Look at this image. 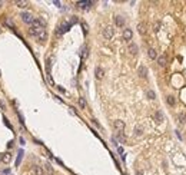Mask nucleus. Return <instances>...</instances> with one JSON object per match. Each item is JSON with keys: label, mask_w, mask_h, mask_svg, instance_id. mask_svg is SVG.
<instances>
[{"label": "nucleus", "mask_w": 186, "mask_h": 175, "mask_svg": "<svg viewBox=\"0 0 186 175\" xmlns=\"http://www.w3.org/2000/svg\"><path fill=\"white\" fill-rule=\"evenodd\" d=\"M14 5L17 6V7H26L29 3H27L26 0H16V2H14Z\"/></svg>", "instance_id": "4468645a"}, {"label": "nucleus", "mask_w": 186, "mask_h": 175, "mask_svg": "<svg viewBox=\"0 0 186 175\" xmlns=\"http://www.w3.org/2000/svg\"><path fill=\"white\" fill-rule=\"evenodd\" d=\"M86 56H87V49H86V47H84V49L83 50H82V58H86Z\"/></svg>", "instance_id": "a878e982"}, {"label": "nucleus", "mask_w": 186, "mask_h": 175, "mask_svg": "<svg viewBox=\"0 0 186 175\" xmlns=\"http://www.w3.org/2000/svg\"><path fill=\"white\" fill-rule=\"evenodd\" d=\"M0 108H2V109H6V105H5V102H3V101H0Z\"/></svg>", "instance_id": "c756f323"}, {"label": "nucleus", "mask_w": 186, "mask_h": 175, "mask_svg": "<svg viewBox=\"0 0 186 175\" xmlns=\"http://www.w3.org/2000/svg\"><path fill=\"white\" fill-rule=\"evenodd\" d=\"M103 36H105V39H112V36H113V29H112L110 26H107L103 29Z\"/></svg>", "instance_id": "f03ea898"}, {"label": "nucleus", "mask_w": 186, "mask_h": 175, "mask_svg": "<svg viewBox=\"0 0 186 175\" xmlns=\"http://www.w3.org/2000/svg\"><path fill=\"white\" fill-rule=\"evenodd\" d=\"M135 134H136L137 136H140V135L143 134V129L140 128V126H136V129H135Z\"/></svg>", "instance_id": "b1692460"}, {"label": "nucleus", "mask_w": 186, "mask_h": 175, "mask_svg": "<svg viewBox=\"0 0 186 175\" xmlns=\"http://www.w3.org/2000/svg\"><path fill=\"white\" fill-rule=\"evenodd\" d=\"M32 26L37 27V29H39V27H44V22H43V20H40V19H35L33 23H32Z\"/></svg>", "instance_id": "39448f33"}, {"label": "nucleus", "mask_w": 186, "mask_h": 175, "mask_svg": "<svg viewBox=\"0 0 186 175\" xmlns=\"http://www.w3.org/2000/svg\"><path fill=\"white\" fill-rule=\"evenodd\" d=\"M113 126H115L116 131H119V132H122V131L125 129V122L120 121V119H117V121L113 122Z\"/></svg>", "instance_id": "7ed1b4c3"}, {"label": "nucleus", "mask_w": 186, "mask_h": 175, "mask_svg": "<svg viewBox=\"0 0 186 175\" xmlns=\"http://www.w3.org/2000/svg\"><path fill=\"white\" fill-rule=\"evenodd\" d=\"M0 76H2V72H0Z\"/></svg>", "instance_id": "c9c22d12"}, {"label": "nucleus", "mask_w": 186, "mask_h": 175, "mask_svg": "<svg viewBox=\"0 0 186 175\" xmlns=\"http://www.w3.org/2000/svg\"><path fill=\"white\" fill-rule=\"evenodd\" d=\"M20 17H22V20L24 23H29V24H32V23H33V20H35V17H33L30 13H27V12H23V13L20 14Z\"/></svg>", "instance_id": "f257e3e1"}, {"label": "nucleus", "mask_w": 186, "mask_h": 175, "mask_svg": "<svg viewBox=\"0 0 186 175\" xmlns=\"http://www.w3.org/2000/svg\"><path fill=\"white\" fill-rule=\"evenodd\" d=\"M117 139H119L120 142H125V136H123L122 134H119V135H117Z\"/></svg>", "instance_id": "bb28decb"}, {"label": "nucleus", "mask_w": 186, "mask_h": 175, "mask_svg": "<svg viewBox=\"0 0 186 175\" xmlns=\"http://www.w3.org/2000/svg\"><path fill=\"white\" fill-rule=\"evenodd\" d=\"M132 36H133V32L130 30V29H125L123 30V39L125 40H130Z\"/></svg>", "instance_id": "20e7f679"}, {"label": "nucleus", "mask_w": 186, "mask_h": 175, "mask_svg": "<svg viewBox=\"0 0 186 175\" xmlns=\"http://www.w3.org/2000/svg\"><path fill=\"white\" fill-rule=\"evenodd\" d=\"M136 174H137V175H143V174H142V172H140V171H137Z\"/></svg>", "instance_id": "473e14b6"}, {"label": "nucleus", "mask_w": 186, "mask_h": 175, "mask_svg": "<svg viewBox=\"0 0 186 175\" xmlns=\"http://www.w3.org/2000/svg\"><path fill=\"white\" fill-rule=\"evenodd\" d=\"M166 102H168V105L173 106V105H175V98H173V96H168V98H166Z\"/></svg>", "instance_id": "412c9836"}, {"label": "nucleus", "mask_w": 186, "mask_h": 175, "mask_svg": "<svg viewBox=\"0 0 186 175\" xmlns=\"http://www.w3.org/2000/svg\"><path fill=\"white\" fill-rule=\"evenodd\" d=\"M22 159H23V151L20 149V151H19V154H17V159H16V166H17V165H20Z\"/></svg>", "instance_id": "dca6fc26"}, {"label": "nucleus", "mask_w": 186, "mask_h": 175, "mask_svg": "<svg viewBox=\"0 0 186 175\" xmlns=\"http://www.w3.org/2000/svg\"><path fill=\"white\" fill-rule=\"evenodd\" d=\"M95 75H96V78H98V79H102V78L105 76V70H103L102 67H96Z\"/></svg>", "instance_id": "423d86ee"}, {"label": "nucleus", "mask_w": 186, "mask_h": 175, "mask_svg": "<svg viewBox=\"0 0 186 175\" xmlns=\"http://www.w3.org/2000/svg\"><path fill=\"white\" fill-rule=\"evenodd\" d=\"M155 118H156V121H158V122H162V121H163V115H162V112H156L155 113Z\"/></svg>", "instance_id": "aec40b11"}, {"label": "nucleus", "mask_w": 186, "mask_h": 175, "mask_svg": "<svg viewBox=\"0 0 186 175\" xmlns=\"http://www.w3.org/2000/svg\"><path fill=\"white\" fill-rule=\"evenodd\" d=\"M69 27H70V24L69 23H65V24H62V26L59 27V32H57V35H62V33H65V32L69 30Z\"/></svg>", "instance_id": "0eeeda50"}, {"label": "nucleus", "mask_w": 186, "mask_h": 175, "mask_svg": "<svg viewBox=\"0 0 186 175\" xmlns=\"http://www.w3.org/2000/svg\"><path fill=\"white\" fill-rule=\"evenodd\" d=\"M3 20H5L6 26H9L10 29H14V23H13V20H12L10 17H3Z\"/></svg>", "instance_id": "9b49d317"}, {"label": "nucleus", "mask_w": 186, "mask_h": 175, "mask_svg": "<svg viewBox=\"0 0 186 175\" xmlns=\"http://www.w3.org/2000/svg\"><path fill=\"white\" fill-rule=\"evenodd\" d=\"M158 63H159V66L165 67V66H166V63H168L166 56H159V58H158Z\"/></svg>", "instance_id": "9d476101"}, {"label": "nucleus", "mask_w": 186, "mask_h": 175, "mask_svg": "<svg viewBox=\"0 0 186 175\" xmlns=\"http://www.w3.org/2000/svg\"><path fill=\"white\" fill-rule=\"evenodd\" d=\"M115 23H116V26L122 27L125 24V19L122 17V16H116V17H115Z\"/></svg>", "instance_id": "1a4fd4ad"}, {"label": "nucleus", "mask_w": 186, "mask_h": 175, "mask_svg": "<svg viewBox=\"0 0 186 175\" xmlns=\"http://www.w3.org/2000/svg\"><path fill=\"white\" fill-rule=\"evenodd\" d=\"M147 98H149V99H155L156 98L155 92H153V90H147Z\"/></svg>", "instance_id": "393cba45"}, {"label": "nucleus", "mask_w": 186, "mask_h": 175, "mask_svg": "<svg viewBox=\"0 0 186 175\" xmlns=\"http://www.w3.org/2000/svg\"><path fill=\"white\" fill-rule=\"evenodd\" d=\"M137 32H139L140 35H145V33H146V24H145V23H139V26H137Z\"/></svg>", "instance_id": "ddd939ff"}, {"label": "nucleus", "mask_w": 186, "mask_h": 175, "mask_svg": "<svg viewBox=\"0 0 186 175\" xmlns=\"http://www.w3.org/2000/svg\"><path fill=\"white\" fill-rule=\"evenodd\" d=\"M147 55H149V58H150V59H156V58H158L155 49H149V50H147Z\"/></svg>", "instance_id": "f3484780"}, {"label": "nucleus", "mask_w": 186, "mask_h": 175, "mask_svg": "<svg viewBox=\"0 0 186 175\" xmlns=\"http://www.w3.org/2000/svg\"><path fill=\"white\" fill-rule=\"evenodd\" d=\"M10 159H12V155H10L9 152H6L5 155H3V158H2V161L5 162V164H7V162H9Z\"/></svg>", "instance_id": "a211bd4d"}, {"label": "nucleus", "mask_w": 186, "mask_h": 175, "mask_svg": "<svg viewBox=\"0 0 186 175\" xmlns=\"http://www.w3.org/2000/svg\"><path fill=\"white\" fill-rule=\"evenodd\" d=\"M92 3L93 2H77V7H80V9H87Z\"/></svg>", "instance_id": "6e6552de"}, {"label": "nucleus", "mask_w": 186, "mask_h": 175, "mask_svg": "<svg viewBox=\"0 0 186 175\" xmlns=\"http://www.w3.org/2000/svg\"><path fill=\"white\" fill-rule=\"evenodd\" d=\"M146 75H147L146 66H140V67H139V76H140V78H146Z\"/></svg>", "instance_id": "f8f14e48"}, {"label": "nucleus", "mask_w": 186, "mask_h": 175, "mask_svg": "<svg viewBox=\"0 0 186 175\" xmlns=\"http://www.w3.org/2000/svg\"><path fill=\"white\" fill-rule=\"evenodd\" d=\"M129 52L132 55H136L137 53V46L135 45V43H130V45H129Z\"/></svg>", "instance_id": "2eb2a0df"}, {"label": "nucleus", "mask_w": 186, "mask_h": 175, "mask_svg": "<svg viewBox=\"0 0 186 175\" xmlns=\"http://www.w3.org/2000/svg\"><path fill=\"white\" fill-rule=\"evenodd\" d=\"M46 169H47V171H50V172L53 171V169H52V166H50V165H46Z\"/></svg>", "instance_id": "2f4dec72"}, {"label": "nucleus", "mask_w": 186, "mask_h": 175, "mask_svg": "<svg viewBox=\"0 0 186 175\" xmlns=\"http://www.w3.org/2000/svg\"><path fill=\"white\" fill-rule=\"evenodd\" d=\"M2 158H3V154H0V161H2Z\"/></svg>", "instance_id": "72a5a7b5"}, {"label": "nucleus", "mask_w": 186, "mask_h": 175, "mask_svg": "<svg viewBox=\"0 0 186 175\" xmlns=\"http://www.w3.org/2000/svg\"><path fill=\"white\" fill-rule=\"evenodd\" d=\"M33 172H35L36 175H43V169H42L40 166H35V168H33Z\"/></svg>", "instance_id": "6ab92c4d"}, {"label": "nucleus", "mask_w": 186, "mask_h": 175, "mask_svg": "<svg viewBox=\"0 0 186 175\" xmlns=\"http://www.w3.org/2000/svg\"><path fill=\"white\" fill-rule=\"evenodd\" d=\"M2 5H3V2H0V6H2Z\"/></svg>", "instance_id": "f704fd0d"}, {"label": "nucleus", "mask_w": 186, "mask_h": 175, "mask_svg": "<svg viewBox=\"0 0 186 175\" xmlns=\"http://www.w3.org/2000/svg\"><path fill=\"white\" fill-rule=\"evenodd\" d=\"M179 121L182 122V123H186V113L182 112L180 115H179Z\"/></svg>", "instance_id": "5701e85b"}, {"label": "nucleus", "mask_w": 186, "mask_h": 175, "mask_svg": "<svg viewBox=\"0 0 186 175\" xmlns=\"http://www.w3.org/2000/svg\"><path fill=\"white\" fill-rule=\"evenodd\" d=\"M17 116H19V119H20V122H22V123H24V119H23L22 113H20V112H17Z\"/></svg>", "instance_id": "cd10ccee"}, {"label": "nucleus", "mask_w": 186, "mask_h": 175, "mask_svg": "<svg viewBox=\"0 0 186 175\" xmlns=\"http://www.w3.org/2000/svg\"><path fill=\"white\" fill-rule=\"evenodd\" d=\"M3 121H5L6 126H7V128H10V129H12V125H10V123H9V121H7V119H6V118H5V119H3Z\"/></svg>", "instance_id": "c85d7f7f"}, {"label": "nucleus", "mask_w": 186, "mask_h": 175, "mask_svg": "<svg viewBox=\"0 0 186 175\" xmlns=\"http://www.w3.org/2000/svg\"><path fill=\"white\" fill-rule=\"evenodd\" d=\"M159 27H160V24H159V23H155V30H156V32L159 30Z\"/></svg>", "instance_id": "7c9ffc66"}, {"label": "nucleus", "mask_w": 186, "mask_h": 175, "mask_svg": "<svg viewBox=\"0 0 186 175\" xmlns=\"http://www.w3.org/2000/svg\"><path fill=\"white\" fill-rule=\"evenodd\" d=\"M79 106L82 109L86 108V101H84V98H79Z\"/></svg>", "instance_id": "4be33fe9"}]
</instances>
